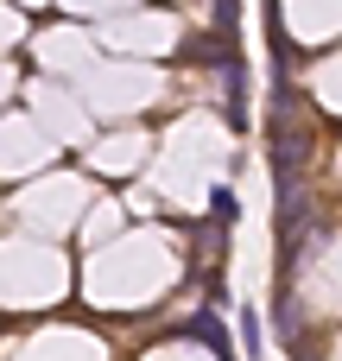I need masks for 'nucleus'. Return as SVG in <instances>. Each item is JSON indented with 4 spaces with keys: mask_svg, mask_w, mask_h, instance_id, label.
<instances>
[{
    "mask_svg": "<svg viewBox=\"0 0 342 361\" xmlns=\"http://www.w3.org/2000/svg\"><path fill=\"white\" fill-rule=\"evenodd\" d=\"M241 336H248V361H260V317L241 311Z\"/></svg>",
    "mask_w": 342,
    "mask_h": 361,
    "instance_id": "obj_1",
    "label": "nucleus"
}]
</instances>
